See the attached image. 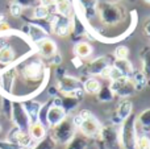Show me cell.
<instances>
[{
    "label": "cell",
    "instance_id": "obj_1",
    "mask_svg": "<svg viewBox=\"0 0 150 149\" xmlns=\"http://www.w3.org/2000/svg\"><path fill=\"white\" fill-rule=\"evenodd\" d=\"M136 118L133 116V114L122 121L121 128L119 131V140L120 145L122 149H136L134 148V141H136Z\"/></svg>",
    "mask_w": 150,
    "mask_h": 149
},
{
    "label": "cell",
    "instance_id": "obj_2",
    "mask_svg": "<svg viewBox=\"0 0 150 149\" xmlns=\"http://www.w3.org/2000/svg\"><path fill=\"white\" fill-rule=\"evenodd\" d=\"M75 129L76 128L73 126L71 120L65 119L62 123H59L58 126L52 128V136L50 137L54 140L55 144L67 145L75 136Z\"/></svg>",
    "mask_w": 150,
    "mask_h": 149
},
{
    "label": "cell",
    "instance_id": "obj_3",
    "mask_svg": "<svg viewBox=\"0 0 150 149\" xmlns=\"http://www.w3.org/2000/svg\"><path fill=\"white\" fill-rule=\"evenodd\" d=\"M79 115L83 119L80 127L78 128L80 131V133L84 137H87V139H90V137H98L99 133H100V128H101L98 119L88 110H82L79 112Z\"/></svg>",
    "mask_w": 150,
    "mask_h": 149
},
{
    "label": "cell",
    "instance_id": "obj_4",
    "mask_svg": "<svg viewBox=\"0 0 150 149\" xmlns=\"http://www.w3.org/2000/svg\"><path fill=\"white\" fill-rule=\"evenodd\" d=\"M21 77L29 83H37L45 75V66L41 61H32L21 67Z\"/></svg>",
    "mask_w": 150,
    "mask_h": 149
},
{
    "label": "cell",
    "instance_id": "obj_5",
    "mask_svg": "<svg viewBox=\"0 0 150 149\" xmlns=\"http://www.w3.org/2000/svg\"><path fill=\"white\" fill-rule=\"evenodd\" d=\"M11 119H12V121H13L16 128H18L23 132H28L29 126H30V119H29V116H28V114H26L25 108H24L23 103H18V102L12 103Z\"/></svg>",
    "mask_w": 150,
    "mask_h": 149
},
{
    "label": "cell",
    "instance_id": "obj_6",
    "mask_svg": "<svg viewBox=\"0 0 150 149\" xmlns=\"http://www.w3.org/2000/svg\"><path fill=\"white\" fill-rule=\"evenodd\" d=\"M109 89L113 92V95H117V96H120L121 99H128V98L136 91L132 82H130V79L125 78V77H122V78H120V79H116V81H112L111 84H109Z\"/></svg>",
    "mask_w": 150,
    "mask_h": 149
},
{
    "label": "cell",
    "instance_id": "obj_7",
    "mask_svg": "<svg viewBox=\"0 0 150 149\" xmlns=\"http://www.w3.org/2000/svg\"><path fill=\"white\" fill-rule=\"evenodd\" d=\"M78 90H82V82L78 78L71 75H61L58 78V91L63 96H67Z\"/></svg>",
    "mask_w": 150,
    "mask_h": 149
},
{
    "label": "cell",
    "instance_id": "obj_8",
    "mask_svg": "<svg viewBox=\"0 0 150 149\" xmlns=\"http://www.w3.org/2000/svg\"><path fill=\"white\" fill-rule=\"evenodd\" d=\"M98 137H100L103 144L108 149H119L121 147V145H120V140H119V132L112 126L111 127H101L100 133H99Z\"/></svg>",
    "mask_w": 150,
    "mask_h": 149
},
{
    "label": "cell",
    "instance_id": "obj_9",
    "mask_svg": "<svg viewBox=\"0 0 150 149\" xmlns=\"http://www.w3.org/2000/svg\"><path fill=\"white\" fill-rule=\"evenodd\" d=\"M67 114L65 112L62 107L59 106H53L50 104V107L47 108V114H46V123L49 128H53V127L58 126L59 123H62L66 119Z\"/></svg>",
    "mask_w": 150,
    "mask_h": 149
},
{
    "label": "cell",
    "instance_id": "obj_10",
    "mask_svg": "<svg viewBox=\"0 0 150 149\" xmlns=\"http://www.w3.org/2000/svg\"><path fill=\"white\" fill-rule=\"evenodd\" d=\"M133 112V104L129 99H121V102L117 104L116 112H115V118L113 121L116 124H120L121 126L122 121L127 120Z\"/></svg>",
    "mask_w": 150,
    "mask_h": 149
},
{
    "label": "cell",
    "instance_id": "obj_11",
    "mask_svg": "<svg viewBox=\"0 0 150 149\" xmlns=\"http://www.w3.org/2000/svg\"><path fill=\"white\" fill-rule=\"evenodd\" d=\"M37 46V52L41 57L45 58H53L55 54H57V46H55V42L50 38H44L41 41L36 42Z\"/></svg>",
    "mask_w": 150,
    "mask_h": 149
},
{
    "label": "cell",
    "instance_id": "obj_12",
    "mask_svg": "<svg viewBox=\"0 0 150 149\" xmlns=\"http://www.w3.org/2000/svg\"><path fill=\"white\" fill-rule=\"evenodd\" d=\"M16 60V54L13 48H11L9 45H4L3 48H0V70L3 73L4 67H9Z\"/></svg>",
    "mask_w": 150,
    "mask_h": 149
},
{
    "label": "cell",
    "instance_id": "obj_13",
    "mask_svg": "<svg viewBox=\"0 0 150 149\" xmlns=\"http://www.w3.org/2000/svg\"><path fill=\"white\" fill-rule=\"evenodd\" d=\"M109 61L107 60V57H99L96 60L91 61L87 66V73L91 74V75H100V73L107 67L109 66Z\"/></svg>",
    "mask_w": 150,
    "mask_h": 149
},
{
    "label": "cell",
    "instance_id": "obj_14",
    "mask_svg": "<svg viewBox=\"0 0 150 149\" xmlns=\"http://www.w3.org/2000/svg\"><path fill=\"white\" fill-rule=\"evenodd\" d=\"M28 135L34 143H40L41 140H44L46 137V128L40 121H34L29 126Z\"/></svg>",
    "mask_w": 150,
    "mask_h": 149
},
{
    "label": "cell",
    "instance_id": "obj_15",
    "mask_svg": "<svg viewBox=\"0 0 150 149\" xmlns=\"http://www.w3.org/2000/svg\"><path fill=\"white\" fill-rule=\"evenodd\" d=\"M23 106H24V108H25L26 114H28L29 119H30V124L38 120V114L42 107L41 103L36 102V100H26L25 103H23Z\"/></svg>",
    "mask_w": 150,
    "mask_h": 149
},
{
    "label": "cell",
    "instance_id": "obj_16",
    "mask_svg": "<svg viewBox=\"0 0 150 149\" xmlns=\"http://www.w3.org/2000/svg\"><path fill=\"white\" fill-rule=\"evenodd\" d=\"M112 65H113L121 73V75L125 77V78H130L132 74L134 73V69H133L132 62L128 60H115V62L112 63Z\"/></svg>",
    "mask_w": 150,
    "mask_h": 149
},
{
    "label": "cell",
    "instance_id": "obj_17",
    "mask_svg": "<svg viewBox=\"0 0 150 149\" xmlns=\"http://www.w3.org/2000/svg\"><path fill=\"white\" fill-rule=\"evenodd\" d=\"M129 79H130V82H132L136 91L144 90L146 87V84H148V77L145 75L144 71H134Z\"/></svg>",
    "mask_w": 150,
    "mask_h": 149
},
{
    "label": "cell",
    "instance_id": "obj_18",
    "mask_svg": "<svg viewBox=\"0 0 150 149\" xmlns=\"http://www.w3.org/2000/svg\"><path fill=\"white\" fill-rule=\"evenodd\" d=\"M82 89L84 92L90 95H96L101 89V83L96 78H87L82 83Z\"/></svg>",
    "mask_w": 150,
    "mask_h": 149
},
{
    "label": "cell",
    "instance_id": "obj_19",
    "mask_svg": "<svg viewBox=\"0 0 150 149\" xmlns=\"http://www.w3.org/2000/svg\"><path fill=\"white\" fill-rule=\"evenodd\" d=\"M54 7H55V11H57V15L66 18L73 12V7H71V3L69 0H55Z\"/></svg>",
    "mask_w": 150,
    "mask_h": 149
},
{
    "label": "cell",
    "instance_id": "obj_20",
    "mask_svg": "<svg viewBox=\"0 0 150 149\" xmlns=\"http://www.w3.org/2000/svg\"><path fill=\"white\" fill-rule=\"evenodd\" d=\"M74 54L76 58H87L92 54V46L87 42H78L74 46Z\"/></svg>",
    "mask_w": 150,
    "mask_h": 149
},
{
    "label": "cell",
    "instance_id": "obj_21",
    "mask_svg": "<svg viewBox=\"0 0 150 149\" xmlns=\"http://www.w3.org/2000/svg\"><path fill=\"white\" fill-rule=\"evenodd\" d=\"M136 123H138L141 126V128L144 129L145 132L150 131V108H146L144 110L140 115L137 116L136 119Z\"/></svg>",
    "mask_w": 150,
    "mask_h": 149
},
{
    "label": "cell",
    "instance_id": "obj_22",
    "mask_svg": "<svg viewBox=\"0 0 150 149\" xmlns=\"http://www.w3.org/2000/svg\"><path fill=\"white\" fill-rule=\"evenodd\" d=\"M88 145L87 137H84L83 135L80 136H74L73 140L67 144V149H86Z\"/></svg>",
    "mask_w": 150,
    "mask_h": 149
},
{
    "label": "cell",
    "instance_id": "obj_23",
    "mask_svg": "<svg viewBox=\"0 0 150 149\" xmlns=\"http://www.w3.org/2000/svg\"><path fill=\"white\" fill-rule=\"evenodd\" d=\"M29 34H30L32 40H33L34 42H38L41 41V40L46 38V33H45V31L41 28V26H36L33 25V24H30V32H29Z\"/></svg>",
    "mask_w": 150,
    "mask_h": 149
},
{
    "label": "cell",
    "instance_id": "obj_24",
    "mask_svg": "<svg viewBox=\"0 0 150 149\" xmlns=\"http://www.w3.org/2000/svg\"><path fill=\"white\" fill-rule=\"evenodd\" d=\"M55 143L52 137H45L44 140H41L40 143H37L34 147L32 148H21V149H54Z\"/></svg>",
    "mask_w": 150,
    "mask_h": 149
},
{
    "label": "cell",
    "instance_id": "obj_25",
    "mask_svg": "<svg viewBox=\"0 0 150 149\" xmlns=\"http://www.w3.org/2000/svg\"><path fill=\"white\" fill-rule=\"evenodd\" d=\"M136 149H150V139L146 135H137L134 141Z\"/></svg>",
    "mask_w": 150,
    "mask_h": 149
},
{
    "label": "cell",
    "instance_id": "obj_26",
    "mask_svg": "<svg viewBox=\"0 0 150 149\" xmlns=\"http://www.w3.org/2000/svg\"><path fill=\"white\" fill-rule=\"evenodd\" d=\"M98 98H99V100H101V102H109V100H112L113 99V92L111 91V89H109V86H101V89H100V91L98 92Z\"/></svg>",
    "mask_w": 150,
    "mask_h": 149
},
{
    "label": "cell",
    "instance_id": "obj_27",
    "mask_svg": "<svg viewBox=\"0 0 150 149\" xmlns=\"http://www.w3.org/2000/svg\"><path fill=\"white\" fill-rule=\"evenodd\" d=\"M113 55L116 60H128V55H129V49L124 45L121 46H117L113 52Z\"/></svg>",
    "mask_w": 150,
    "mask_h": 149
},
{
    "label": "cell",
    "instance_id": "obj_28",
    "mask_svg": "<svg viewBox=\"0 0 150 149\" xmlns=\"http://www.w3.org/2000/svg\"><path fill=\"white\" fill-rule=\"evenodd\" d=\"M33 15H34V17H36V18H46L47 16L50 15V13H49V8L44 7V5H38V7L34 8Z\"/></svg>",
    "mask_w": 150,
    "mask_h": 149
},
{
    "label": "cell",
    "instance_id": "obj_29",
    "mask_svg": "<svg viewBox=\"0 0 150 149\" xmlns=\"http://www.w3.org/2000/svg\"><path fill=\"white\" fill-rule=\"evenodd\" d=\"M9 12L12 16L17 17V16H20L21 12H23V7H21V4H18V3H12L9 7Z\"/></svg>",
    "mask_w": 150,
    "mask_h": 149
},
{
    "label": "cell",
    "instance_id": "obj_30",
    "mask_svg": "<svg viewBox=\"0 0 150 149\" xmlns=\"http://www.w3.org/2000/svg\"><path fill=\"white\" fill-rule=\"evenodd\" d=\"M0 149H21L17 144H13V143L5 140H0Z\"/></svg>",
    "mask_w": 150,
    "mask_h": 149
},
{
    "label": "cell",
    "instance_id": "obj_31",
    "mask_svg": "<svg viewBox=\"0 0 150 149\" xmlns=\"http://www.w3.org/2000/svg\"><path fill=\"white\" fill-rule=\"evenodd\" d=\"M41 1V5H44V7L46 8H50L53 7V5H55V0H40Z\"/></svg>",
    "mask_w": 150,
    "mask_h": 149
},
{
    "label": "cell",
    "instance_id": "obj_32",
    "mask_svg": "<svg viewBox=\"0 0 150 149\" xmlns=\"http://www.w3.org/2000/svg\"><path fill=\"white\" fill-rule=\"evenodd\" d=\"M7 31H9V26H8V24L7 23H0V33H3V32H7Z\"/></svg>",
    "mask_w": 150,
    "mask_h": 149
},
{
    "label": "cell",
    "instance_id": "obj_33",
    "mask_svg": "<svg viewBox=\"0 0 150 149\" xmlns=\"http://www.w3.org/2000/svg\"><path fill=\"white\" fill-rule=\"evenodd\" d=\"M3 21H4V16L0 15V23H3Z\"/></svg>",
    "mask_w": 150,
    "mask_h": 149
},
{
    "label": "cell",
    "instance_id": "obj_34",
    "mask_svg": "<svg viewBox=\"0 0 150 149\" xmlns=\"http://www.w3.org/2000/svg\"><path fill=\"white\" fill-rule=\"evenodd\" d=\"M0 132H1V124H0Z\"/></svg>",
    "mask_w": 150,
    "mask_h": 149
},
{
    "label": "cell",
    "instance_id": "obj_35",
    "mask_svg": "<svg viewBox=\"0 0 150 149\" xmlns=\"http://www.w3.org/2000/svg\"><path fill=\"white\" fill-rule=\"evenodd\" d=\"M149 139H150V137H149Z\"/></svg>",
    "mask_w": 150,
    "mask_h": 149
}]
</instances>
